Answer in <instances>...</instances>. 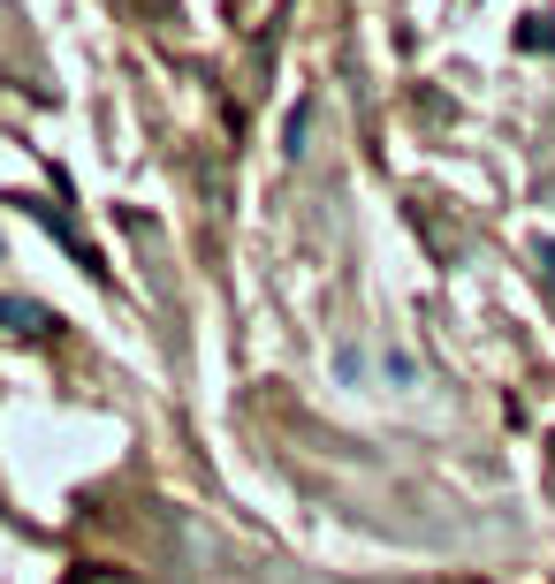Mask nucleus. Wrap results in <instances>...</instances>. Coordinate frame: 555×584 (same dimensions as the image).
<instances>
[{
  "label": "nucleus",
  "instance_id": "1",
  "mask_svg": "<svg viewBox=\"0 0 555 584\" xmlns=\"http://www.w3.org/2000/svg\"><path fill=\"white\" fill-rule=\"evenodd\" d=\"M0 326H15V334H46L54 319H46L31 296H0Z\"/></svg>",
  "mask_w": 555,
  "mask_h": 584
}]
</instances>
